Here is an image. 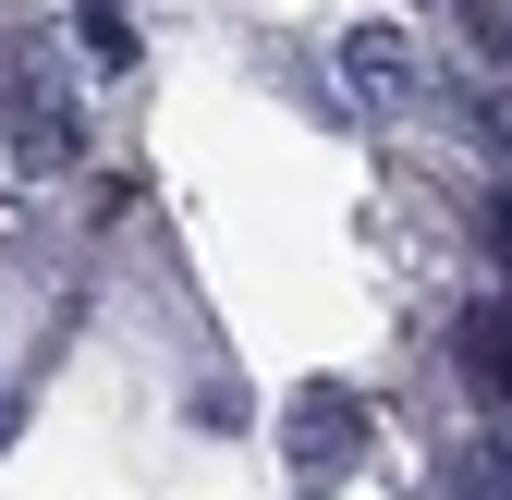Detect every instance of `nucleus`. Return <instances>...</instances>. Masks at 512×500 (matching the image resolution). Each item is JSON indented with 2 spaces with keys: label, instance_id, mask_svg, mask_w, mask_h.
<instances>
[{
  "label": "nucleus",
  "instance_id": "f257e3e1",
  "mask_svg": "<svg viewBox=\"0 0 512 500\" xmlns=\"http://www.w3.org/2000/svg\"><path fill=\"white\" fill-rule=\"evenodd\" d=\"M342 86H354L366 110H403V86H415V49H403L391 25H354V37H342Z\"/></svg>",
  "mask_w": 512,
  "mask_h": 500
},
{
  "label": "nucleus",
  "instance_id": "f03ea898",
  "mask_svg": "<svg viewBox=\"0 0 512 500\" xmlns=\"http://www.w3.org/2000/svg\"><path fill=\"white\" fill-rule=\"evenodd\" d=\"M354 440H366V427H354L342 391H305V403H293V452H305V464H342Z\"/></svg>",
  "mask_w": 512,
  "mask_h": 500
},
{
  "label": "nucleus",
  "instance_id": "7ed1b4c3",
  "mask_svg": "<svg viewBox=\"0 0 512 500\" xmlns=\"http://www.w3.org/2000/svg\"><path fill=\"white\" fill-rule=\"evenodd\" d=\"M86 49H98V61H135V25H122V0H86Z\"/></svg>",
  "mask_w": 512,
  "mask_h": 500
}]
</instances>
